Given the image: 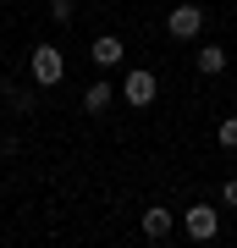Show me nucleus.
Returning a JSON list of instances; mask_svg holds the SVG:
<instances>
[{
  "mask_svg": "<svg viewBox=\"0 0 237 248\" xmlns=\"http://www.w3.org/2000/svg\"><path fill=\"white\" fill-rule=\"evenodd\" d=\"M199 72H226V50H221V45H204L199 50Z\"/></svg>",
  "mask_w": 237,
  "mask_h": 248,
  "instance_id": "6e6552de",
  "label": "nucleus"
},
{
  "mask_svg": "<svg viewBox=\"0 0 237 248\" xmlns=\"http://www.w3.org/2000/svg\"><path fill=\"white\" fill-rule=\"evenodd\" d=\"M221 143H226V149H237V116H226V122H221Z\"/></svg>",
  "mask_w": 237,
  "mask_h": 248,
  "instance_id": "1a4fd4ad",
  "label": "nucleus"
},
{
  "mask_svg": "<svg viewBox=\"0 0 237 248\" xmlns=\"http://www.w3.org/2000/svg\"><path fill=\"white\" fill-rule=\"evenodd\" d=\"M50 17L55 22H72V0H50Z\"/></svg>",
  "mask_w": 237,
  "mask_h": 248,
  "instance_id": "9d476101",
  "label": "nucleus"
},
{
  "mask_svg": "<svg viewBox=\"0 0 237 248\" xmlns=\"http://www.w3.org/2000/svg\"><path fill=\"white\" fill-rule=\"evenodd\" d=\"M204 28V11L193 6V0H182V6H171V17H166V33L171 39H193Z\"/></svg>",
  "mask_w": 237,
  "mask_h": 248,
  "instance_id": "7ed1b4c3",
  "label": "nucleus"
},
{
  "mask_svg": "<svg viewBox=\"0 0 237 248\" xmlns=\"http://www.w3.org/2000/svg\"><path fill=\"white\" fill-rule=\"evenodd\" d=\"M182 226H188V237H193V243H210L215 232H221V210H215V204H193Z\"/></svg>",
  "mask_w": 237,
  "mask_h": 248,
  "instance_id": "20e7f679",
  "label": "nucleus"
},
{
  "mask_svg": "<svg viewBox=\"0 0 237 248\" xmlns=\"http://www.w3.org/2000/svg\"><path fill=\"white\" fill-rule=\"evenodd\" d=\"M221 204H226V210H237V177H232L226 187H221Z\"/></svg>",
  "mask_w": 237,
  "mask_h": 248,
  "instance_id": "9b49d317",
  "label": "nucleus"
},
{
  "mask_svg": "<svg viewBox=\"0 0 237 248\" xmlns=\"http://www.w3.org/2000/svg\"><path fill=\"white\" fill-rule=\"evenodd\" d=\"M155 94H160V83H155V72H127V83H122V99L132 110H143V105H155Z\"/></svg>",
  "mask_w": 237,
  "mask_h": 248,
  "instance_id": "f03ea898",
  "label": "nucleus"
},
{
  "mask_svg": "<svg viewBox=\"0 0 237 248\" xmlns=\"http://www.w3.org/2000/svg\"><path fill=\"white\" fill-rule=\"evenodd\" d=\"M105 105H111V83H88V94H83V110H88V116H99Z\"/></svg>",
  "mask_w": 237,
  "mask_h": 248,
  "instance_id": "0eeeda50",
  "label": "nucleus"
},
{
  "mask_svg": "<svg viewBox=\"0 0 237 248\" xmlns=\"http://www.w3.org/2000/svg\"><path fill=\"white\" fill-rule=\"evenodd\" d=\"M88 55H94V66H116V61H122V39H116V33H99L94 45H88Z\"/></svg>",
  "mask_w": 237,
  "mask_h": 248,
  "instance_id": "39448f33",
  "label": "nucleus"
},
{
  "mask_svg": "<svg viewBox=\"0 0 237 248\" xmlns=\"http://www.w3.org/2000/svg\"><path fill=\"white\" fill-rule=\"evenodd\" d=\"M28 66H33V83H39V89H55L61 72H66V61H61V50H55V45H39Z\"/></svg>",
  "mask_w": 237,
  "mask_h": 248,
  "instance_id": "f257e3e1",
  "label": "nucleus"
},
{
  "mask_svg": "<svg viewBox=\"0 0 237 248\" xmlns=\"http://www.w3.org/2000/svg\"><path fill=\"white\" fill-rule=\"evenodd\" d=\"M143 237H149V243L171 237V210H160V204H155V210H143Z\"/></svg>",
  "mask_w": 237,
  "mask_h": 248,
  "instance_id": "423d86ee",
  "label": "nucleus"
}]
</instances>
